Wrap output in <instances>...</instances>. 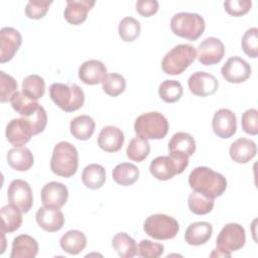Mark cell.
Listing matches in <instances>:
<instances>
[{
    "label": "cell",
    "instance_id": "cell-16",
    "mask_svg": "<svg viewBox=\"0 0 258 258\" xmlns=\"http://www.w3.org/2000/svg\"><path fill=\"white\" fill-rule=\"evenodd\" d=\"M212 127L214 133L220 138H230L236 133L237 120L233 111L222 108L218 110L213 117Z\"/></svg>",
    "mask_w": 258,
    "mask_h": 258
},
{
    "label": "cell",
    "instance_id": "cell-15",
    "mask_svg": "<svg viewBox=\"0 0 258 258\" xmlns=\"http://www.w3.org/2000/svg\"><path fill=\"white\" fill-rule=\"evenodd\" d=\"M187 85L191 94L199 97H208L217 92L219 82L212 74L196 72L188 78Z\"/></svg>",
    "mask_w": 258,
    "mask_h": 258
},
{
    "label": "cell",
    "instance_id": "cell-7",
    "mask_svg": "<svg viewBox=\"0 0 258 258\" xmlns=\"http://www.w3.org/2000/svg\"><path fill=\"white\" fill-rule=\"evenodd\" d=\"M145 233L155 240H169L174 238L178 231L177 221L165 214L150 215L144 222Z\"/></svg>",
    "mask_w": 258,
    "mask_h": 258
},
{
    "label": "cell",
    "instance_id": "cell-40",
    "mask_svg": "<svg viewBox=\"0 0 258 258\" xmlns=\"http://www.w3.org/2000/svg\"><path fill=\"white\" fill-rule=\"evenodd\" d=\"M241 46L243 51L252 58L258 56V29L257 27H252L246 30L244 33Z\"/></svg>",
    "mask_w": 258,
    "mask_h": 258
},
{
    "label": "cell",
    "instance_id": "cell-45",
    "mask_svg": "<svg viewBox=\"0 0 258 258\" xmlns=\"http://www.w3.org/2000/svg\"><path fill=\"white\" fill-rule=\"evenodd\" d=\"M242 129L249 135L258 134V112L256 109L251 108L246 110L242 115Z\"/></svg>",
    "mask_w": 258,
    "mask_h": 258
},
{
    "label": "cell",
    "instance_id": "cell-2",
    "mask_svg": "<svg viewBox=\"0 0 258 258\" xmlns=\"http://www.w3.org/2000/svg\"><path fill=\"white\" fill-rule=\"evenodd\" d=\"M79 153L77 148L67 141L58 142L52 151L50 159L51 171L62 177L73 176L78 169Z\"/></svg>",
    "mask_w": 258,
    "mask_h": 258
},
{
    "label": "cell",
    "instance_id": "cell-14",
    "mask_svg": "<svg viewBox=\"0 0 258 258\" xmlns=\"http://www.w3.org/2000/svg\"><path fill=\"white\" fill-rule=\"evenodd\" d=\"M22 43L20 32L13 27H3L0 30V62L13 58Z\"/></svg>",
    "mask_w": 258,
    "mask_h": 258
},
{
    "label": "cell",
    "instance_id": "cell-43",
    "mask_svg": "<svg viewBox=\"0 0 258 258\" xmlns=\"http://www.w3.org/2000/svg\"><path fill=\"white\" fill-rule=\"evenodd\" d=\"M164 252V246L150 240H142L137 247V254L144 258H157Z\"/></svg>",
    "mask_w": 258,
    "mask_h": 258
},
{
    "label": "cell",
    "instance_id": "cell-44",
    "mask_svg": "<svg viewBox=\"0 0 258 258\" xmlns=\"http://www.w3.org/2000/svg\"><path fill=\"white\" fill-rule=\"evenodd\" d=\"M251 0H229L224 2L226 12L235 17H240L248 13L251 9Z\"/></svg>",
    "mask_w": 258,
    "mask_h": 258
},
{
    "label": "cell",
    "instance_id": "cell-26",
    "mask_svg": "<svg viewBox=\"0 0 258 258\" xmlns=\"http://www.w3.org/2000/svg\"><path fill=\"white\" fill-rule=\"evenodd\" d=\"M213 234V227L208 222H195L185 230L184 240L188 245L200 246L207 243Z\"/></svg>",
    "mask_w": 258,
    "mask_h": 258
},
{
    "label": "cell",
    "instance_id": "cell-27",
    "mask_svg": "<svg viewBox=\"0 0 258 258\" xmlns=\"http://www.w3.org/2000/svg\"><path fill=\"white\" fill-rule=\"evenodd\" d=\"M59 245L64 252L71 255H77L85 249L87 238L85 234L79 230H70L61 236Z\"/></svg>",
    "mask_w": 258,
    "mask_h": 258
},
{
    "label": "cell",
    "instance_id": "cell-9",
    "mask_svg": "<svg viewBox=\"0 0 258 258\" xmlns=\"http://www.w3.org/2000/svg\"><path fill=\"white\" fill-rule=\"evenodd\" d=\"M245 230L237 223L226 224L220 231L216 240L217 248L227 253L241 249L245 245Z\"/></svg>",
    "mask_w": 258,
    "mask_h": 258
},
{
    "label": "cell",
    "instance_id": "cell-13",
    "mask_svg": "<svg viewBox=\"0 0 258 258\" xmlns=\"http://www.w3.org/2000/svg\"><path fill=\"white\" fill-rule=\"evenodd\" d=\"M6 139L14 147L25 145L33 136L31 124L26 118L12 119L6 126Z\"/></svg>",
    "mask_w": 258,
    "mask_h": 258
},
{
    "label": "cell",
    "instance_id": "cell-29",
    "mask_svg": "<svg viewBox=\"0 0 258 258\" xmlns=\"http://www.w3.org/2000/svg\"><path fill=\"white\" fill-rule=\"evenodd\" d=\"M95 121L88 115H80L75 117L70 124L72 135L79 140H88L95 131Z\"/></svg>",
    "mask_w": 258,
    "mask_h": 258
},
{
    "label": "cell",
    "instance_id": "cell-25",
    "mask_svg": "<svg viewBox=\"0 0 258 258\" xmlns=\"http://www.w3.org/2000/svg\"><path fill=\"white\" fill-rule=\"evenodd\" d=\"M7 163L17 171H26L30 169L34 163V157L30 149L19 146L13 147L7 152Z\"/></svg>",
    "mask_w": 258,
    "mask_h": 258
},
{
    "label": "cell",
    "instance_id": "cell-35",
    "mask_svg": "<svg viewBox=\"0 0 258 258\" xmlns=\"http://www.w3.org/2000/svg\"><path fill=\"white\" fill-rule=\"evenodd\" d=\"M190 212L195 215L209 214L214 208V199H211L201 192L192 191L187 199Z\"/></svg>",
    "mask_w": 258,
    "mask_h": 258
},
{
    "label": "cell",
    "instance_id": "cell-17",
    "mask_svg": "<svg viewBox=\"0 0 258 258\" xmlns=\"http://www.w3.org/2000/svg\"><path fill=\"white\" fill-rule=\"evenodd\" d=\"M36 223L46 232H57L64 224L63 214L59 209L43 206L39 208L35 214Z\"/></svg>",
    "mask_w": 258,
    "mask_h": 258
},
{
    "label": "cell",
    "instance_id": "cell-8",
    "mask_svg": "<svg viewBox=\"0 0 258 258\" xmlns=\"http://www.w3.org/2000/svg\"><path fill=\"white\" fill-rule=\"evenodd\" d=\"M187 165V157H174L171 155L157 156L151 161L149 170L156 179L168 180L174 175L183 172Z\"/></svg>",
    "mask_w": 258,
    "mask_h": 258
},
{
    "label": "cell",
    "instance_id": "cell-47",
    "mask_svg": "<svg viewBox=\"0 0 258 258\" xmlns=\"http://www.w3.org/2000/svg\"><path fill=\"white\" fill-rule=\"evenodd\" d=\"M156 0H139L136 2V11L143 17H150L158 11Z\"/></svg>",
    "mask_w": 258,
    "mask_h": 258
},
{
    "label": "cell",
    "instance_id": "cell-4",
    "mask_svg": "<svg viewBox=\"0 0 258 258\" xmlns=\"http://www.w3.org/2000/svg\"><path fill=\"white\" fill-rule=\"evenodd\" d=\"M169 129L167 119L159 112H148L138 116L134 123V131L143 139H162Z\"/></svg>",
    "mask_w": 258,
    "mask_h": 258
},
{
    "label": "cell",
    "instance_id": "cell-39",
    "mask_svg": "<svg viewBox=\"0 0 258 258\" xmlns=\"http://www.w3.org/2000/svg\"><path fill=\"white\" fill-rule=\"evenodd\" d=\"M126 88V81L122 75L119 74H107L105 80L102 83L103 91L111 96L116 97L124 92Z\"/></svg>",
    "mask_w": 258,
    "mask_h": 258
},
{
    "label": "cell",
    "instance_id": "cell-41",
    "mask_svg": "<svg viewBox=\"0 0 258 258\" xmlns=\"http://www.w3.org/2000/svg\"><path fill=\"white\" fill-rule=\"evenodd\" d=\"M17 82L16 80L4 73L3 71L0 72V101L1 103H5L11 100L13 95L17 92Z\"/></svg>",
    "mask_w": 258,
    "mask_h": 258
},
{
    "label": "cell",
    "instance_id": "cell-32",
    "mask_svg": "<svg viewBox=\"0 0 258 258\" xmlns=\"http://www.w3.org/2000/svg\"><path fill=\"white\" fill-rule=\"evenodd\" d=\"M12 108L23 118H28L32 116L37 109L39 108V104L36 100L29 98L23 92L17 91L10 100Z\"/></svg>",
    "mask_w": 258,
    "mask_h": 258
},
{
    "label": "cell",
    "instance_id": "cell-18",
    "mask_svg": "<svg viewBox=\"0 0 258 258\" xmlns=\"http://www.w3.org/2000/svg\"><path fill=\"white\" fill-rule=\"evenodd\" d=\"M68 197L69 190L61 182L50 181L41 189V203L46 207L60 209L67 203Z\"/></svg>",
    "mask_w": 258,
    "mask_h": 258
},
{
    "label": "cell",
    "instance_id": "cell-28",
    "mask_svg": "<svg viewBox=\"0 0 258 258\" xmlns=\"http://www.w3.org/2000/svg\"><path fill=\"white\" fill-rule=\"evenodd\" d=\"M22 212L12 206L6 205L1 208V233H12L18 230L22 224Z\"/></svg>",
    "mask_w": 258,
    "mask_h": 258
},
{
    "label": "cell",
    "instance_id": "cell-36",
    "mask_svg": "<svg viewBox=\"0 0 258 258\" xmlns=\"http://www.w3.org/2000/svg\"><path fill=\"white\" fill-rule=\"evenodd\" d=\"M22 92L33 100H37L44 95L45 83L38 75H29L22 82Z\"/></svg>",
    "mask_w": 258,
    "mask_h": 258
},
{
    "label": "cell",
    "instance_id": "cell-42",
    "mask_svg": "<svg viewBox=\"0 0 258 258\" xmlns=\"http://www.w3.org/2000/svg\"><path fill=\"white\" fill-rule=\"evenodd\" d=\"M52 1L30 0L25 7V15L30 19H41L47 13Z\"/></svg>",
    "mask_w": 258,
    "mask_h": 258
},
{
    "label": "cell",
    "instance_id": "cell-24",
    "mask_svg": "<svg viewBox=\"0 0 258 258\" xmlns=\"http://www.w3.org/2000/svg\"><path fill=\"white\" fill-rule=\"evenodd\" d=\"M232 160L237 163L249 162L257 153V146L254 141L247 138H238L230 145L229 149Z\"/></svg>",
    "mask_w": 258,
    "mask_h": 258
},
{
    "label": "cell",
    "instance_id": "cell-33",
    "mask_svg": "<svg viewBox=\"0 0 258 258\" xmlns=\"http://www.w3.org/2000/svg\"><path fill=\"white\" fill-rule=\"evenodd\" d=\"M112 246L121 258H132L137 254V244L128 234L117 233L112 239Z\"/></svg>",
    "mask_w": 258,
    "mask_h": 258
},
{
    "label": "cell",
    "instance_id": "cell-23",
    "mask_svg": "<svg viewBox=\"0 0 258 258\" xmlns=\"http://www.w3.org/2000/svg\"><path fill=\"white\" fill-rule=\"evenodd\" d=\"M38 253L37 241L26 234L13 239L10 258H34Z\"/></svg>",
    "mask_w": 258,
    "mask_h": 258
},
{
    "label": "cell",
    "instance_id": "cell-30",
    "mask_svg": "<svg viewBox=\"0 0 258 258\" xmlns=\"http://www.w3.org/2000/svg\"><path fill=\"white\" fill-rule=\"evenodd\" d=\"M112 177L116 183L123 186H128L133 184L138 179L139 169L133 163L122 162L114 167Z\"/></svg>",
    "mask_w": 258,
    "mask_h": 258
},
{
    "label": "cell",
    "instance_id": "cell-6",
    "mask_svg": "<svg viewBox=\"0 0 258 258\" xmlns=\"http://www.w3.org/2000/svg\"><path fill=\"white\" fill-rule=\"evenodd\" d=\"M206 27L204 18L198 13L179 12L172 16L170 20L171 31L182 38L197 40Z\"/></svg>",
    "mask_w": 258,
    "mask_h": 258
},
{
    "label": "cell",
    "instance_id": "cell-46",
    "mask_svg": "<svg viewBox=\"0 0 258 258\" xmlns=\"http://www.w3.org/2000/svg\"><path fill=\"white\" fill-rule=\"evenodd\" d=\"M26 119L31 124L33 135H37V134L41 133L44 130L46 123H47L46 112L42 106H39L37 111L32 116H30Z\"/></svg>",
    "mask_w": 258,
    "mask_h": 258
},
{
    "label": "cell",
    "instance_id": "cell-12",
    "mask_svg": "<svg viewBox=\"0 0 258 258\" xmlns=\"http://www.w3.org/2000/svg\"><path fill=\"white\" fill-rule=\"evenodd\" d=\"M223 78L232 84H240L247 81L251 76V67L239 56H231L221 69Z\"/></svg>",
    "mask_w": 258,
    "mask_h": 258
},
{
    "label": "cell",
    "instance_id": "cell-19",
    "mask_svg": "<svg viewBox=\"0 0 258 258\" xmlns=\"http://www.w3.org/2000/svg\"><path fill=\"white\" fill-rule=\"evenodd\" d=\"M107 76L105 64L98 59H89L79 68V78L86 85L103 83Z\"/></svg>",
    "mask_w": 258,
    "mask_h": 258
},
{
    "label": "cell",
    "instance_id": "cell-3",
    "mask_svg": "<svg viewBox=\"0 0 258 258\" xmlns=\"http://www.w3.org/2000/svg\"><path fill=\"white\" fill-rule=\"evenodd\" d=\"M49 96L52 102L64 112H74L83 107L85 94L77 84L72 86L53 83L49 87Z\"/></svg>",
    "mask_w": 258,
    "mask_h": 258
},
{
    "label": "cell",
    "instance_id": "cell-31",
    "mask_svg": "<svg viewBox=\"0 0 258 258\" xmlns=\"http://www.w3.org/2000/svg\"><path fill=\"white\" fill-rule=\"evenodd\" d=\"M83 183L90 189H99L106 181L105 168L97 163L87 165L82 173Z\"/></svg>",
    "mask_w": 258,
    "mask_h": 258
},
{
    "label": "cell",
    "instance_id": "cell-11",
    "mask_svg": "<svg viewBox=\"0 0 258 258\" xmlns=\"http://www.w3.org/2000/svg\"><path fill=\"white\" fill-rule=\"evenodd\" d=\"M225 54V45L217 37H207L198 46L197 57L204 66L219 63Z\"/></svg>",
    "mask_w": 258,
    "mask_h": 258
},
{
    "label": "cell",
    "instance_id": "cell-34",
    "mask_svg": "<svg viewBox=\"0 0 258 258\" xmlns=\"http://www.w3.org/2000/svg\"><path fill=\"white\" fill-rule=\"evenodd\" d=\"M150 152V144L146 139L141 137H134L128 143L126 148L127 157L136 162L143 161Z\"/></svg>",
    "mask_w": 258,
    "mask_h": 258
},
{
    "label": "cell",
    "instance_id": "cell-21",
    "mask_svg": "<svg viewBox=\"0 0 258 258\" xmlns=\"http://www.w3.org/2000/svg\"><path fill=\"white\" fill-rule=\"evenodd\" d=\"M168 150L171 156L188 158L196 151V141L188 133L177 132L169 140Z\"/></svg>",
    "mask_w": 258,
    "mask_h": 258
},
{
    "label": "cell",
    "instance_id": "cell-38",
    "mask_svg": "<svg viewBox=\"0 0 258 258\" xmlns=\"http://www.w3.org/2000/svg\"><path fill=\"white\" fill-rule=\"evenodd\" d=\"M141 26L137 19L133 17L123 18L118 25V33L121 39L125 42L134 41L140 34Z\"/></svg>",
    "mask_w": 258,
    "mask_h": 258
},
{
    "label": "cell",
    "instance_id": "cell-10",
    "mask_svg": "<svg viewBox=\"0 0 258 258\" xmlns=\"http://www.w3.org/2000/svg\"><path fill=\"white\" fill-rule=\"evenodd\" d=\"M10 205L18 208L22 213H28L33 205V195L29 183L23 179H14L7 189Z\"/></svg>",
    "mask_w": 258,
    "mask_h": 258
},
{
    "label": "cell",
    "instance_id": "cell-48",
    "mask_svg": "<svg viewBox=\"0 0 258 258\" xmlns=\"http://www.w3.org/2000/svg\"><path fill=\"white\" fill-rule=\"evenodd\" d=\"M211 257H215V256H217V257H231V253H227V252H224V251H222V250H220V249H214V251L211 253V255H210Z\"/></svg>",
    "mask_w": 258,
    "mask_h": 258
},
{
    "label": "cell",
    "instance_id": "cell-5",
    "mask_svg": "<svg viewBox=\"0 0 258 258\" xmlns=\"http://www.w3.org/2000/svg\"><path fill=\"white\" fill-rule=\"evenodd\" d=\"M197 51L190 44L181 43L173 46L161 61L162 71L167 75H180L196 59Z\"/></svg>",
    "mask_w": 258,
    "mask_h": 258
},
{
    "label": "cell",
    "instance_id": "cell-1",
    "mask_svg": "<svg viewBox=\"0 0 258 258\" xmlns=\"http://www.w3.org/2000/svg\"><path fill=\"white\" fill-rule=\"evenodd\" d=\"M188 184L194 191L211 199L221 197L227 188L226 177L207 166L196 167L188 176Z\"/></svg>",
    "mask_w": 258,
    "mask_h": 258
},
{
    "label": "cell",
    "instance_id": "cell-20",
    "mask_svg": "<svg viewBox=\"0 0 258 258\" xmlns=\"http://www.w3.org/2000/svg\"><path fill=\"white\" fill-rule=\"evenodd\" d=\"M124 139L121 129L115 126H105L99 133L98 145L106 152H117L122 148Z\"/></svg>",
    "mask_w": 258,
    "mask_h": 258
},
{
    "label": "cell",
    "instance_id": "cell-37",
    "mask_svg": "<svg viewBox=\"0 0 258 258\" xmlns=\"http://www.w3.org/2000/svg\"><path fill=\"white\" fill-rule=\"evenodd\" d=\"M182 86L178 81L165 80L159 85L158 95L166 103H175L182 96Z\"/></svg>",
    "mask_w": 258,
    "mask_h": 258
},
{
    "label": "cell",
    "instance_id": "cell-22",
    "mask_svg": "<svg viewBox=\"0 0 258 258\" xmlns=\"http://www.w3.org/2000/svg\"><path fill=\"white\" fill-rule=\"evenodd\" d=\"M95 5V1L89 0H68L63 11L64 19L73 25L83 23L88 16V12Z\"/></svg>",
    "mask_w": 258,
    "mask_h": 258
}]
</instances>
